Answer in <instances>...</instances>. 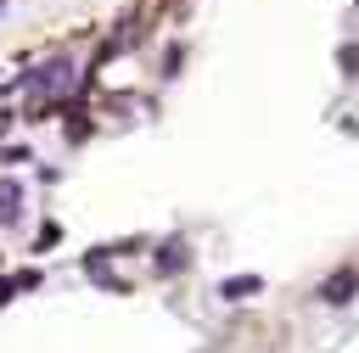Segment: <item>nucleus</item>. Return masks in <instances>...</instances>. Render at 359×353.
Instances as JSON below:
<instances>
[{
	"instance_id": "3",
	"label": "nucleus",
	"mask_w": 359,
	"mask_h": 353,
	"mask_svg": "<svg viewBox=\"0 0 359 353\" xmlns=\"http://www.w3.org/2000/svg\"><path fill=\"white\" fill-rule=\"evenodd\" d=\"M17 202H22V191H17V179H0V224H17V213H22Z\"/></svg>"
},
{
	"instance_id": "1",
	"label": "nucleus",
	"mask_w": 359,
	"mask_h": 353,
	"mask_svg": "<svg viewBox=\"0 0 359 353\" xmlns=\"http://www.w3.org/2000/svg\"><path fill=\"white\" fill-rule=\"evenodd\" d=\"M28 84H34V95H62V90L73 84V62H62V56H56V62L34 67V73H28Z\"/></svg>"
},
{
	"instance_id": "4",
	"label": "nucleus",
	"mask_w": 359,
	"mask_h": 353,
	"mask_svg": "<svg viewBox=\"0 0 359 353\" xmlns=\"http://www.w3.org/2000/svg\"><path fill=\"white\" fill-rule=\"evenodd\" d=\"M258 286H264L258 275H236V280H224V286H219V297H230V303H241V297H252Z\"/></svg>"
},
{
	"instance_id": "5",
	"label": "nucleus",
	"mask_w": 359,
	"mask_h": 353,
	"mask_svg": "<svg viewBox=\"0 0 359 353\" xmlns=\"http://www.w3.org/2000/svg\"><path fill=\"white\" fill-rule=\"evenodd\" d=\"M174 263L185 269V241H168V247H163V258H157V269H174Z\"/></svg>"
},
{
	"instance_id": "2",
	"label": "nucleus",
	"mask_w": 359,
	"mask_h": 353,
	"mask_svg": "<svg viewBox=\"0 0 359 353\" xmlns=\"http://www.w3.org/2000/svg\"><path fill=\"white\" fill-rule=\"evenodd\" d=\"M353 286H359V275H353V269H337V275L320 286V303H348V297H353Z\"/></svg>"
},
{
	"instance_id": "6",
	"label": "nucleus",
	"mask_w": 359,
	"mask_h": 353,
	"mask_svg": "<svg viewBox=\"0 0 359 353\" xmlns=\"http://www.w3.org/2000/svg\"><path fill=\"white\" fill-rule=\"evenodd\" d=\"M17 286H22V280H0V308L11 303V291H17Z\"/></svg>"
}]
</instances>
